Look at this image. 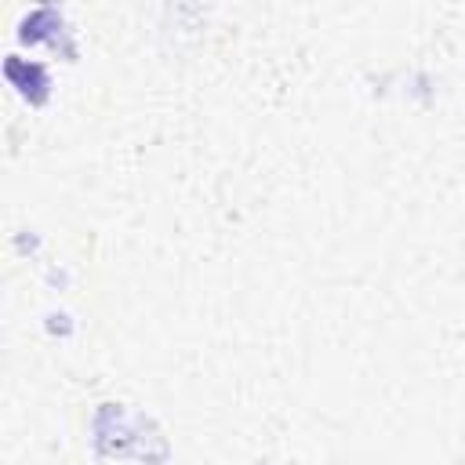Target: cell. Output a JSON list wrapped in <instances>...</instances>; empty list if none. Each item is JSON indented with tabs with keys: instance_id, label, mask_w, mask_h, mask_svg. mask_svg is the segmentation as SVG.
Listing matches in <instances>:
<instances>
[{
	"instance_id": "1",
	"label": "cell",
	"mask_w": 465,
	"mask_h": 465,
	"mask_svg": "<svg viewBox=\"0 0 465 465\" xmlns=\"http://www.w3.org/2000/svg\"><path fill=\"white\" fill-rule=\"evenodd\" d=\"M4 73H7V80H11L29 102H44V98H47V69H44L40 62H22L18 54H7Z\"/></svg>"
}]
</instances>
